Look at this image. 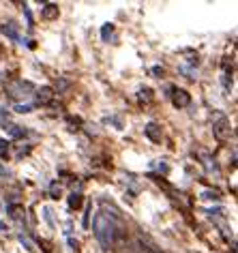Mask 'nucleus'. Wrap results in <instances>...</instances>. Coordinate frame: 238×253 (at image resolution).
Returning <instances> with one entry per match:
<instances>
[{
    "mask_svg": "<svg viewBox=\"0 0 238 253\" xmlns=\"http://www.w3.org/2000/svg\"><path fill=\"white\" fill-rule=\"evenodd\" d=\"M95 236H97L99 243H101L103 249H110V247L114 245V240H116V223L108 217V214L99 212L95 217Z\"/></svg>",
    "mask_w": 238,
    "mask_h": 253,
    "instance_id": "nucleus-1",
    "label": "nucleus"
},
{
    "mask_svg": "<svg viewBox=\"0 0 238 253\" xmlns=\"http://www.w3.org/2000/svg\"><path fill=\"white\" fill-rule=\"evenodd\" d=\"M212 133H215L217 140H228L230 133H232V125H230V120L221 116L215 125H212Z\"/></svg>",
    "mask_w": 238,
    "mask_h": 253,
    "instance_id": "nucleus-2",
    "label": "nucleus"
},
{
    "mask_svg": "<svg viewBox=\"0 0 238 253\" xmlns=\"http://www.w3.org/2000/svg\"><path fill=\"white\" fill-rule=\"evenodd\" d=\"M189 101H191V97L185 90H176V92H174V105H176V107H187V105H189Z\"/></svg>",
    "mask_w": 238,
    "mask_h": 253,
    "instance_id": "nucleus-3",
    "label": "nucleus"
},
{
    "mask_svg": "<svg viewBox=\"0 0 238 253\" xmlns=\"http://www.w3.org/2000/svg\"><path fill=\"white\" fill-rule=\"evenodd\" d=\"M144 131H146L148 140H153V142H161V129H159V126H157V125L150 123V125L146 126V129H144Z\"/></svg>",
    "mask_w": 238,
    "mask_h": 253,
    "instance_id": "nucleus-4",
    "label": "nucleus"
},
{
    "mask_svg": "<svg viewBox=\"0 0 238 253\" xmlns=\"http://www.w3.org/2000/svg\"><path fill=\"white\" fill-rule=\"evenodd\" d=\"M37 97H39L41 103H47V101H52V97H54V88L43 86L41 90H39V94H37Z\"/></svg>",
    "mask_w": 238,
    "mask_h": 253,
    "instance_id": "nucleus-5",
    "label": "nucleus"
},
{
    "mask_svg": "<svg viewBox=\"0 0 238 253\" xmlns=\"http://www.w3.org/2000/svg\"><path fill=\"white\" fill-rule=\"evenodd\" d=\"M41 15L45 17V20H56V17H58V7H56V4H47Z\"/></svg>",
    "mask_w": 238,
    "mask_h": 253,
    "instance_id": "nucleus-6",
    "label": "nucleus"
},
{
    "mask_svg": "<svg viewBox=\"0 0 238 253\" xmlns=\"http://www.w3.org/2000/svg\"><path fill=\"white\" fill-rule=\"evenodd\" d=\"M9 214H11L13 219H20L22 214H24V206H20V204H11V206H9Z\"/></svg>",
    "mask_w": 238,
    "mask_h": 253,
    "instance_id": "nucleus-7",
    "label": "nucleus"
},
{
    "mask_svg": "<svg viewBox=\"0 0 238 253\" xmlns=\"http://www.w3.org/2000/svg\"><path fill=\"white\" fill-rule=\"evenodd\" d=\"M7 150H9L7 140H2V137H0V157H7Z\"/></svg>",
    "mask_w": 238,
    "mask_h": 253,
    "instance_id": "nucleus-8",
    "label": "nucleus"
},
{
    "mask_svg": "<svg viewBox=\"0 0 238 253\" xmlns=\"http://www.w3.org/2000/svg\"><path fill=\"white\" fill-rule=\"evenodd\" d=\"M2 33H4V35H9V37H13V39L17 37V33L13 30V26H11V24H9V26H7V24H4V26H2Z\"/></svg>",
    "mask_w": 238,
    "mask_h": 253,
    "instance_id": "nucleus-9",
    "label": "nucleus"
},
{
    "mask_svg": "<svg viewBox=\"0 0 238 253\" xmlns=\"http://www.w3.org/2000/svg\"><path fill=\"white\" fill-rule=\"evenodd\" d=\"M69 204H71V206H79V204H82V200H79V195H71V198H69Z\"/></svg>",
    "mask_w": 238,
    "mask_h": 253,
    "instance_id": "nucleus-10",
    "label": "nucleus"
},
{
    "mask_svg": "<svg viewBox=\"0 0 238 253\" xmlns=\"http://www.w3.org/2000/svg\"><path fill=\"white\" fill-rule=\"evenodd\" d=\"M142 251H144V253H161L159 249H155V247H144Z\"/></svg>",
    "mask_w": 238,
    "mask_h": 253,
    "instance_id": "nucleus-11",
    "label": "nucleus"
},
{
    "mask_svg": "<svg viewBox=\"0 0 238 253\" xmlns=\"http://www.w3.org/2000/svg\"><path fill=\"white\" fill-rule=\"evenodd\" d=\"M30 110V105H20V107H17V112H28Z\"/></svg>",
    "mask_w": 238,
    "mask_h": 253,
    "instance_id": "nucleus-12",
    "label": "nucleus"
}]
</instances>
